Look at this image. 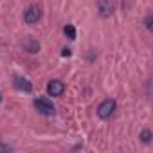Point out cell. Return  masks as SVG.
Wrapping results in <instances>:
<instances>
[{"instance_id": "obj_3", "label": "cell", "mask_w": 153, "mask_h": 153, "mask_svg": "<svg viewBox=\"0 0 153 153\" xmlns=\"http://www.w3.org/2000/svg\"><path fill=\"white\" fill-rule=\"evenodd\" d=\"M40 18H42V9H40L38 6H31V7L24 13V20H25V24H29V25L36 24Z\"/></svg>"}, {"instance_id": "obj_11", "label": "cell", "mask_w": 153, "mask_h": 153, "mask_svg": "<svg viewBox=\"0 0 153 153\" xmlns=\"http://www.w3.org/2000/svg\"><path fill=\"white\" fill-rule=\"evenodd\" d=\"M0 151H11V148L6 146V144H0Z\"/></svg>"}, {"instance_id": "obj_2", "label": "cell", "mask_w": 153, "mask_h": 153, "mask_svg": "<svg viewBox=\"0 0 153 153\" xmlns=\"http://www.w3.org/2000/svg\"><path fill=\"white\" fill-rule=\"evenodd\" d=\"M114 112H115V101H114V99H105V101L97 106V115H99L101 119H108Z\"/></svg>"}, {"instance_id": "obj_13", "label": "cell", "mask_w": 153, "mask_h": 153, "mask_svg": "<svg viewBox=\"0 0 153 153\" xmlns=\"http://www.w3.org/2000/svg\"><path fill=\"white\" fill-rule=\"evenodd\" d=\"M0 101H2V94H0Z\"/></svg>"}, {"instance_id": "obj_12", "label": "cell", "mask_w": 153, "mask_h": 153, "mask_svg": "<svg viewBox=\"0 0 153 153\" xmlns=\"http://www.w3.org/2000/svg\"><path fill=\"white\" fill-rule=\"evenodd\" d=\"M61 56H65V58L70 56V49H63V51H61Z\"/></svg>"}, {"instance_id": "obj_5", "label": "cell", "mask_w": 153, "mask_h": 153, "mask_svg": "<svg viewBox=\"0 0 153 153\" xmlns=\"http://www.w3.org/2000/svg\"><path fill=\"white\" fill-rule=\"evenodd\" d=\"M97 13H99L103 18H108V16L114 13V4H112V0H99V2H97Z\"/></svg>"}, {"instance_id": "obj_9", "label": "cell", "mask_w": 153, "mask_h": 153, "mask_svg": "<svg viewBox=\"0 0 153 153\" xmlns=\"http://www.w3.org/2000/svg\"><path fill=\"white\" fill-rule=\"evenodd\" d=\"M27 49H29V52H38V49H40V43H36V42H31V43H27Z\"/></svg>"}, {"instance_id": "obj_1", "label": "cell", "mask_w": 153, "mask_h": 153, "mask_svg": "<svg viewBox=\"0 0 153 153\" xmlns=\"http://www.w3.org/2000/svg\"><path fill=\"white\" fill-rule=\"evenodd\" d=\"M34 108H36L40 114H43V115H54V112H56L54 105H52L47 97H36V99H34Z\"/></svg>"}, {"instance_id": "obj_8", "label": "cell", "mask_w": 153, "mask_h": 153, "mask_svg": "<svg viewBox=\"0 0 153 153\" xmlns=\"http://www.w3.org/2000/svg\"><path fill=\"white\" fill-rule=\"evenodd\" d=\"M151 131L149 130H142V133H140V139H142V142H146V144H149L151 142Z\"/></svg>"}, {"instance_id": "obj_7", "label": "cell", "mask_w": 153, "mask_h": 153, "mask_svg": "<svg viewBox=\"0 0 153 153\" xmlns=\"http://www.w3.org/2000/svg\"><path fill=\"white\" fill-rule=\"evenodd\" d=\"M63 33H65V36L68 38V40H76V29H74V25H65L63 27Z\"/></svg>"}, {"instance_id": "obj_4", "label": "cell", "mask_w": 153, "mask_h": 153, "mask_svg": "<svg viewBox=\"0 0 153 153\" xmlns=\"http://www.w3.org/2000/svg\"><path fill=\"white\" fill-rule=\"evenodd\" d=\"M63 92H65V85H63V81H59V79H52V81H49V85H47V94H49V96L58 97V96H61Z\"/></svg>"}, {"instance_id": "obj_6", "label": "cell", "mask_w": 153, "mask_h": 153, "mask_svg": "<svg viewBox=\"0 0 153 153\" xmlns=\"http://www.w3.org/2000/svg\"><path fill=\"white\" fill-rule=\"evenodd\" d=\"M15 87H16L18 90H24V92H31V90H33L31 81L25 79V78H22V76H16V78H15Z\"/></svg>"}, {"instance_id": "obj_10", "label": "cell", "mask_w": 153, "mask_h": 153, "mask_svg": "<svg viewBox=\"0 0 153 153\" xmlns=\"http://www.w3.org/2000/svg\"><path fill=\"white\" fill-rule=\"evenodd\" d=\"M144 24H146V27H148V29H151V15H148V16H146Z\"/></svg>"}]
</instances>
